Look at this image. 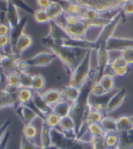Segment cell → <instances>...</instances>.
<instances>
[{
    "label": "cell",
    "mask_w": 133,
    "mask_h": 149,
    "mask_svg": "<svg viewBox=\"0 0 133 149\" xmlns=\"http://www.w3.org/2000/svg\"><path fill=\"white\" fill-rule=\"evenodd\" d=\"M42 43L47 48H49L52 53L61 62L64 68L66 69L70 75L71 74L78 64L84 59L90 49L75 48L66 45H60L55 44L49 35L44 37L42 39Z\"/></svg>",
    "instance_id": "1"
},
{
    "label": "cell",
    "mask_w": 133,
    "mask_h": 149,
    "mask_svg": "<svg viewBox=\"0 0 133 149\" xmlns=\"http://www.w3.org/2000/svg\"><path fill=\"white\" fill-rule=\"evenodd\" d=\"M51 144L60 149H92L90 141L67 137L58 128L51 129Z\"/></svg>",
    "instance_id": "2"
},
{
    "label": "cell",
    "mask_w": 133,
    "mask_h": 149,
    "mask_svg": "<svg viewBox=\"0 0 133 149\" xmlns=\"http://www.w3.org/2000/svg\"><path fill=\"white\" fill-rule=\"evenodd\" d=\"M64 22H58L64 27L67 34L71 38L78 40L86 39L87 33L89 30V26L86 21L82 20L81 18L75 16H72L67 13L63 15Z\"/></svg>",
    "instance_id": "3"
},
{
    "label": "cell",
    "mask_w": 133,
    "mask_h": 149,
    "mask_svg": "<svg viewBox=\"0 0 133 149\" xmlns=\"http://www.w3.org/2000/svg\"><path fill=\"white\" fill-rule=\"evenodd\" d=\"M94 50H90L87 53L84 59L81 60L74 72L71 74L69 81L70 85L80 89L89 80L92 70L91 68V57L92 52Z\"/></svg>",
    "instance_id": "4"
},
{
    "label": "cell",
    "mask_w": 133,
    "mask_h": 149,
    "mask_svg": "<svg viewBox=\"0 0 133 149\" xmlns=\"http://www.w3.org/2000/svg\"><path fill=\"white\" fill-rule=\"evenodd\" d=\"M74 2L84 7L100 13L115 11L121 8L116 0H74Z\"/></svg>",
    "instance_id": "5"
},
{
    "label": "cell",
    "mask_w": 133,
    "mask_h": 149,
    "mask_svg": "<svg viewBox=\"0 0 133 149\" xmlns=\"http://www.w3.org/2000/svg\"><path fill=\"white\" fill-rule=\"evenodd\" d=\"M121 18H122V11L121 10L118 13L113 17V19L111 22H109L104 27H102L96 39L94 41L98 48L104 45L106 46V43L113 36V33L121 22Z\"/></svg>",
    "instance_id": "6"
},
{
    "label": "cell",
    "mask_w": 133,
    "mask_h": 149,
    "mask_svg": "<svg viewBox=\"0 0 133 149\" xmlns=\"http://www.w3.org/2000/svg\"><path fill=\"white\" fill-rule=\"evenodd\" d=\"M96 52L97 55V66L96 70L97 73V80H99L106 73V69L108 68L111 63L110 51L106 49V46L104 45L99 47Z\"/></svg>",
    "instance_id": "7"
},
{
    "label": "cell",
    "mask_w": 133,
    "mask_h": 149,
    "mask_svg": "<svg viewBox=\"0 0 133 149\" xmlns=\"http://www.w3.org/2000/svg\"><path fill=\"white\" fill-rule=\"evenodd\" d=\"M49 24V32L48 35L55 44L62 45L65 40L71 38L58 21H50Z\"/></svg>",
    "instance_id": "8"
},
{
    "label": "cell",
    "mask_w": 133,
    "mask_h": 149,
    "mask_svg": "<svg viewBox=\"0 0 133 149\" xmlns=\"http://www.w3.org/2000/svg\"><path fill=\"white\" fill-rule=\"evenodd\" d=\"M55 59H57V56L54 53H52V52H41L26 60H27L29 66L45 67V66H49Z\"/></svg>",
    "instance_id": "9"
},
{
    "label": "cell",
    "mask_w": 133,
    "mask_h": 149,
    "mask_svg": "<svg viewBox=\"0 0 133 149\" xmlns=\"http://www.w3.org/2000/svg\"><path fill=\"white\" fill-rule=\"evenodd\" d=\"M20 57L15 53L3 54V59L0 64V76L3 74L6 76L9 73L18 72L17 71V62Z\"/></svg>",
    "instance_id": "10"
},
{
    "label": "cell",
    "mask_w": 133,
    "mask_h": 149,
    "mask_svg": "<svg viewBox=\"0 0 133 149\" xmlns=\"http://www.w3.org/2000/svg\"><path fill=\"white\" fill-rule=\"evenodd\" d=\"M15 111L21 121L24 123V124L32 123L37 118H39L35 110L30 107L28 105L18 103L15 107Z\"/></svg>",
    "instance_id": "11"
},
{
    "label": "cell",
    "mask_w": 133,
    "mask_h": 149,
    "mask_svg": "<svg viewBox=\"0 0 133 149\" xmlns=\"http://www.w3.org/2000/svg\"><path fill=\"white\" fill-rule=\"evenodd\" d=\"M126 95L127 93L125 88H121V90L118 91L117 92L112 95L106 102L105 112L106 113H111L118 109L123 104L126 98Z\"/></svg>",
    "instance_id": "12"
},
{
    "label": "cell",
    "mask_w": 133,
    "mask_h": 149,
    "mask_svg": "<svg viewBox=\"0 0 133 149\" xmlns=\"http://www.w3.org/2000/svg\"><path fill=\"white\" fill-rule=\"evenodd\" d=\"M6 20L10 27V31L17 27L21 20L18 7L11 2H8L7 8L6 10Z\"/></svg>",
    "instance_id": "13"
},
{
    "label": "cell",
    "mask_w": 133,
    "mask_h": 149,
    "mask_svg": "<svg viewBox=\"0 0 133 149\" xmlns=\"http://www.w3.org/2000/svg\"><path fill=\"white\" fill-rule=\"evenodd\" d=\"M109 67L111 68L113 76L118 77L125 76L129 70V65L120 56L111 61Z\"/></svg>",
    "instance_id": "14"
},
{
    "label": "cell",
    "mask_w": 133,
    "mask_h": 149,
    "mask_svg": "<svg viewBox=\"0 0 133 149\" xmlns=\"http://www.w3.org/2000/svg\"><path fill=\"white\" fill-rule=\"evenodd\" d=\"M32 45H33L32 37L26 33H24L16 42L13 48V52L17 56L20 57V56L24 52L27 51V49H29L32 46Z\"/></svg>",
    "instance_id": "15"
},
{
    "label": "cell",
    "mask_w": 133,
    "mask_h": 149,
    "mask_svg": "<svg viewBox=\"0 0 133 149\" xmlns=\"http://www.w3.org/2000/svg\"><path fill=\"white\" fill-rule=\"evenodd\" d=\"M41 95L45 102L50 107H52L53 105L64 99L62 91L59 90V89H55V88L49 89L44 92L41 93Z\"/></svg>",
    "instance_id": "16"
},
{
    "label": "cell",
    "mask_w": 133,
    "mask_h": 149,
    "mask_svg": "<svg viewBox=\"0 0 133 149\" xmlns=\"http://www.w3.org/2000/svg\"><path fill=\"white\" fill-rule=\"evenodd\" d=\"M27 17H23L21 18L20 22L19 23V24L17 27L11 30L10 32V45L12 47L13 50L14 48V45L16 44V42L18 41V39L24 33L25 27L27 26Z\"/></svg>",
    "instance_id": "17"
},
{
    "label": "cell",
    "mask_w": 133,
    "mask_h": 149,
    "mask_svg": "<svg viewBox=\"0 0 133 149\" xmlns=\"http://www.w3.org/2000/svg\"><path fill=\"white\" fill-rule=\"evenodd\" d=\"M72 103L71 102L64 99L52 107V112L60 118L70 116V113L71 110Z\"/></svg>",
    "instance_id": "18"
},
{
    "label": "cell",
    "mask_w": 133,
    "mask_h": 149,
    "mask_svg": "<svg viewBox=\"0 0 133 149\" xmlns=\"http://www.w3.org/2000/svg\"><path fill=\"white\" fill-rule=\"evenodd\" d=\"M66 135H77L75 132V124L71 116L61 118L60 124L57 127ZM78 137V136H77Z\"/></svg>",
    "instance_id": "19"
},
{
    "label": "cell",
    "mask_w": 133,
    "mask_h": 149,
    "mask_svg": "<svg viewBox=\"0 0 133 149\" xmlns=\"http://www.w3.org/2000/svg\"><path fill=\"white\" fill-rule=\"evenodd\" d=\"M18 104L17 95H9L3 89H0V109L3 108L16 107Z\"/></svg>",
    "instance_id": "20"
},
{
    "label": "cell",
    "mask_w": 133,
    "mask_h": 149,
    "mask_svg": "<svg viewBox=\"0 0 133 149\" xmlns=\"http://www.w3.org/2000/svg\"><path fill=\"white\" fill-rule=\"evenodd\" d=\"M47 13L51 21H57L64 14V9L57 1L52 0V4L47 9Z\"/></svg>",
    "instance_id": "21"
},
{
    "label": "cell",
    "mask_w": 133,
    "mask_h": 149,
    "mask_svg": "<svg viewBox=\"0 0 133 149\" xmlns=\"http://www.w3.org/2000/svg\"><path fill=\"white\" fill-rule=\"evenodd\" d=\"M120 137L119 149H133V128L126 132L118 133Z\"/></svg>",
    "instance_id": "22"
},
{
    "label": "cell",
    "mask_w": 133,
    "mask_h": 149,
    "mask_svg": "<svg viewBox=\"0 0 133 149\" xmlns=\"http://www.w3.org/2000/svg\"><path fill=\"white\" fill-rule=\"evenodd\" d=\"M51 127H49L45 121H42L40 130V146L42 148L52 145L51 144Z\"/></svg>",
    "instance_id": "23"
},
{
    "label": "cell",
    "mask_w": 133,
    "mask_h": 149,
    "mask_svg": "<svg viewBox=\"0 0 133 149\" xmlns=\"http://www.w3.org/2000/svg\"><path fill=\"white\" fill-rule=\"evenodd\" d=\"M33 96H34V91L32 88H20L17 94L18 103L24 105L29 104L33 99Z\"/></svg>",
    "instance_id": "24"
},
{
    "label": "cell",
    "mask_w": 133,
    "mask_h": 149,
    "mask_svg": "<svg viewBox=\"0 0 133 149\" xmlns=\"http://www.w3.org/2000/svg\"><path fill=\"white\" fill-rule=\"evenodd\" d=\"M61 91L64 99L71 102H75L78 98L79 95H80V89L70 84L65 86Z\"/></svg>",
    "instance_id": "25"
},
{
    "label": "cell",
    "mask_w": 133,
    "mask_h": 149,
    "mask_svg": "<svg viewBox=\"0 0 133 149\" xmlns=\"http://www.w3.org/2000/svg\"><path fill=\"white\" fill-rule=\"evenodd\" d=\"M133 128L130 116H122L117 119V130L118 133L126 132Z\"/></svg>",
    "instance_id": "26"
},
{
    "label": "cell",
    "mask_w": 133,
    "mask_h": 149,
    "mask_svg": "<svg viewBox=\"0 0 133 149\" xmlns=\"http://www.w3.org/2000/svg\"><path fill=\"white\" fill-rule=\"evenodd\" d=\"M98 81L107 93H111L114 88V76L113 74L105 73L99 79Z\"/></svg>",
    "instance_id": "27"
},
{
    "label": "cell",
    "mask_w": 133,
    "mask_h": 149,
    "mask_svg": "<svg viewBox=\"0 0 133 149\" xmlns=\"http://www.w3.org/2000/svg\"><path fill=\"white\" fill-rule=\"evenodd\" d=\"M38 130L35 125H33L32 123L24 124L22 129V136L24 137L26 139L32 141H35V138L38 136Z\"/></svg>",
    "instance_id": "28"
},
{
    "label": "cell",
    "mask_w": 133,
    "mask_h": 149,
    "mask_svg": "<svg viewBox=\"0 0 133 149\" xmlns=\"http://www.w3.org/2000/svg\"><path fill=\"white\" fill-rule=\"evenodd\" d=\"M104 140H105L106 146L108 147L109 148L118 147L119 141H120L118 132H117V131L106 132V134L104 135Z\"/></svg>",
    "instance_id": "29"
},
{
    "label": "cell",
    "mask_w": 133,
    "mask_h": 149,
    "mask_svg": "<svg viewBox=\"0 0 133 149\" xmlns=\"http://www.w3.org/2000/svg\"><path fill=\"white\" fill-rule=\"evenodd\" d=\"M46 86V79L42 74L33 75L32 89L34 92L41 93Z\"/></svg>",
    "instance_id": "30"
},
{
    "label": "cell",
    "mask_w": 133,
    "mask_h": 149,
    "mask_svg": "<svg viewBox=\"0 0 133 149\" xmlns=\"http://www.w3.org/2000/svg\"><path fill=\"white\" fill-rule=\"evenodd\" d=\"M34 20L37 24H49L51 21L50 18H49L48 13L46 10H43V9H38L34 12V14L32 15Z\"/></svg>",
    "instance_id": "31"
},
{
    "label": "cell",
    "mask_w": 133,
    "mask_h": 149,
    "mask_svg": "<svg viewBox=\"0 0 133 149\" xmlns=\"http://www.w3.org/2000/svg\"><path fill=\"white\" fill-rule=\"evenodd\" d=\"M87 132L91 137H102L106 134L100 123H90L87 125Z\"/></svg>",
    "instance_id": "32"
},
{
    "label": "cell",
    "mask_w": 133,
    "mask_h": 149,
    "mask_svg": "<svg viewBox=\"0 0 133 149\" xmlns=\"http://www.w3.org/2000/svg\"><path fill=\"white\" fill-rule=\"evenodd\" d=\"M100 124L106 132L110 131H117V119H114L111 116H104Z\"/></svg>",
    "instance_id": "33"
},
{
    "label": "cell",
    "mask_w": 133,
    "mask_h": 149,
    "mask_svg": "<svg viewBox=\"0 0 133 149\" xmlns=\"http://www.w3.org/2000/svg\"><path fill=\"white\" fill-rule=\"evenodd\" d=\"M104 116H104V113L92 109L91 106V111L89 112V116L87 117L86 125L90 124V123H100Z\"/></svg>",
    "instance_id": "34"
},
{
    "label": "cell",
    "mask_w": 133,
    "mask_h": 149,
    "mask_svg": "<svg viewBox=\"0 0 133 149\" xmlns=\"http://www.w3.org/2000/svg\"><path fill=\"white\" fill-rule=\"evenodd\" d=\"M6 84L8 85H12L20 88V73L18 72H14L7 74L5 77Z\"/></svg>",
    "instance_id": "35"
},
{
    "label": "cell",
    "mask_w": 133,
    "mask_h": 149,
    "mask_svg": "<svg viewBox=\"0 0 133 149\" xmlns=\"http://www.w3.org/2000/svg\"><path fill=\"white\" fill-rule=\"evenodd\" d=\"M108 93L106 92L104 87L101 85L98 81H95L91 86V95L96 97H103Z\"/></svg>",
    "instance_id": "36"
},
{
    "label": "cell",
    "mask_w": 133,
    "mask_h": 149,
    "mask_svg": "<svg viewBox=\"0 0 133 149\" xmlns=\"http://www.w3.org/2000/svg\"><path fill=\"white\" fill-rule=\"evenodd\" d=\"M92 149H110L106 146L104 140V136L102 137H91L90 139Z\"/></svg>",
    "instance_id": "37"
},
{
    "label": "cell",
    "mask_w": 133,
    "mask_h": 149,
    "mask_svg": "<svg viewBox=\"0 0 133 149\" xmlns=\"http://www.w3.org/2000/svg\"><path fill=\"white\" fill-rule=\"evenodd\" d=\"M60 120H61V118L52 112V113H50L46 116V119H45L44 121L46 123V124L49 127L57 128L58 126H59Z\"/></svg>",
    "instance_id": "38"
},
{
    "label": "cell",
    "mask_w": 133,
    "mask_h": 149,
    "mask_svg": "<svg viewBox=\"0 0 133 149\" xmlns=\"http://www.w3.org/2000/svg\"><path fill=\"white\" fill-rule=\"evenodd\" d=\"M120 56L129 65H133V47H128L120 51Z\"/></svg>",
    "instance_id": "39"
},
{
    "label": "cell",
    "mask_w": 133,
    "mask_h": 149,
    "mask_svg": "<svg viewBox=\"0 0 133 149\" xmlns=\"http://www.w3.org/2000/svg\"><path fill=\"white\" fill-rule=\"evenodd\" d=\"M5 1H6V2H11V3H13V4L17 6L18 9L24 10V11H25L27 13H29V14H34V12H35L34 10L25 2L24 0H5Z\"/></svg>",
    "instance_id": "40"
},
{
    "label": "cell",
    "mask_w": 133,
    "mask_h": 149,
    "mask_svg": "<svg viewBox=\"0 0 133 149\" xmlns=\"http://www.w3.org/2000/svg\"><path fill=\"white\" fill-rule=\"evenodd\" d=\"M20 88H32L33 75L28 73H20Z\"/></svg>",
    "instance_id": "41"
},
{
    "label": "cell",
    "mask_w": 133,
    "mask_h": 149,
    "mask_svg": "<svg viewBox=\"0 0 133 149\" xmlns=\"http://www.w3.org/2000/svg\"><path fill=\"white\" fill-rule=\"evenodd\" d=\"M41 146L35 141H32L26 139L24 137H21L20 143V149H40Z\"/></svg>",
    "instance_id": "42"
},
{
    "label": "cell",
    "mask_w": 133,
    "mask_h": 149,
    "mask_svg": "<svg viewBox=\"0 0 133 149\" xmlns=\"http://www.w3.org/2000/svg\"><path fill=\"white\" fill-rule=\"evenodd\" d=\"M7 48H12L10 45V39L9 35L0 36V52L4 53Z\"/></svg>",
    "instance_id": "43"
},
{
    "label": "cell",
    "mask_w": 133,
    "mask_h": 149,
    "mask_svg": "<svg viewBox=\"0 0 133 149\" xmlns=\"http://www.w3.org/2000/svg\"><path fill=\"white\" fill-rule=\"evenodd\" d=\"M29 67V65L26 59H22L20 58L17 62V71L19 73H27Z\"/></svg>",
    "instance_id": "44"
},
{
    "label": "cell",
    "mask_w": 133,
    "mask_h": 149,
    "mask_svg": "<svg viewBox=\"0 0 133 149\" xmlns=\"http://www.w3.org/2000/svg\"><path fill=\"white\" fill-rule=\"evenodd\" d=\"M121 11L125 16L133 15V0L128 1V3L121 6Z\"/></svg>",
    "instance_id": "45"
},
{
    "label": "cell",
    "mask_w": 133,
    "mask_h": 149,
    "mask_svg": "<svg viewBox=\"0 0 133 149\" xmlns=\"http://www.w3.org/2000/svg\"><path fill=\"white\" fill-rule=\"evenodd\" d=\"M11 121L10 120H6L2 125H0V142L3 141V139L5 137L6 134L9 130V127L10 126Z\"/></svg>",
    "instance_id": "46"
},
{
    "label": "cell",
    "mask_w": 133,
    "mask_h": 149,
    "mask_svg": "<svg viewBox=\"0 0 133 149\" xmlns=\"http://www.w3.org/2000/svg\"><path fill=\"white\" fill-rule=\"evenodd\" d=\"M52 0H35V3L38 6V9L47 10L52 4Z\"/></svg>",
    "instance_id": "47"
},
{
    "label": "cell",
    "mask_w": 133,
    "mask_h": 149,
    "mask_svg": "<svg viewBox=\"0 0 133 149\" xmlns=\"http://www.w3.org/2000/svg\"><path fill=\"white\" fill-rule=\"evenodd\" d=\"M19 88H20L15 87V86L6 84L5 87H4L3 89L6 93H7L9 95H17V94H18V90H19Z\"/></svg>",
    "instance_id": "48"
},
{
    "label": "cell",
    "mask_w": 133,
    "mask_h": 149,
    "mask_svg": "<svg viewBox=\"0 0 133 149\" xmlns=\"http://www.w3.org/2000/svg\"><path fill=\"white\" fill-rule=\"evenodd\" d=\"M10 32V27L6 23H0V36L9 35Z\"/></svg>",
    "instance_id": "49"
},
{
    "label": "cell",
    "mask_w": 133,
    "mask_h": 149,
    "mask_svg": "<svg viewBox=\"0 0 133 149\" xmlns=\"http://www.w3.org/2000/svg\"><path fill=\"white\" fill-rule=\"evenodd\" d=\"M10 138V130H8L6 134L5 137L3 139V141L0 142V149H6L7 148L8 142Z\"/></svg>",
    "instance_id": "50"
},
{
    "label": "cell",
    "mask_w": 133,
    "mask_h": 149,
    "mask_svg": "<svg viewBox=\"0 0 133 149\" xmlns=\"http://www.w3.org/2000/svg\"><path fill=\"white\" fill-rule=\"evenodd\" d=\"M8 2L5 0H0V10H2L3 12H6V8H7Z\"/></svg>",
    "instance_id": "51"
},
{
    "label": "cell",
    "mask_w": 133,
    "mask_h": 149,
    "mask_svg": "<svg viewBox=\"0 0 133 149\" xmlns=\"http://www.w3.org/2000/svg\"><path fill=\"white\" fill-rule=\"evenodd\" d=\"M116 1L118 2V3L119 5L121 6H122L124 4H125L126 3H128V1H130V0H116Z\"/></svg>",
    "instance_id": "52"
},
{
    "label": "cell",
    "mask_w": 133,
    "mask_h": 149,
    "mask_svg": "<svg viewBox=\"0 0 133 149\" xmlns=\"http://www.w3.org/2000/svg\"><path fill=\"white\" fill-rule=\"evenodd\" d=\"M40 149H59L57 147L54 146V145H50V146L48 147H44V148H42L41 147V148Z\"/></svg>",
    "instance_id": "53"
},
{
    "label": "cell",
    "mask_w": 133,
    "mask_h": 149,
    "mask_svg": "<svg viewBox=\"0 0 133 149\" xmlns=\"http://www.w3.org/2000/svg\"><path fill=\"white\" fill-rule=\"evenodd\" d=\"M3 54L0 52V64H1V61H2V59H3Z\"/></svg>",
    "instance_id": "54"
},
{
    "label": "cell",
    "mask_w": 133,
    "mask_h": 149,
    "mask_svg": "<svg viewBox=\"0 0 133 149\" xmlns=\"http://www.w3.org/2000/svg\"><path fill=\"white\" fill-rule=\"evenodd\" d=\"M130 119H131V121H132V123L133 124V116H130Z\"/></svg>",
    "instance_id": "55"
},
{
    "label": "cell",
    "mask_w": 133,
    "mask_h": 149,
    "mask_svg": "<svg viewBox=\"0 0 133 149\" xmlns=\"http://www.w3.org/2000/svg\"><path fill=\"white\" fill-rule=\"evenodd\" d=\"M0 80H1V76H0Z\"/></svg>",
    "instance_id": "56"
},
{
    "label": "cell",
    "mask_w": 133,
    "mask_h": 149,
    "mask_svg": "<svg viewBox=\"0 0 133 149\" xmlns=\"http://www.w3.org/2000/svg\"><path fill=\"white\" fill-rule=\"evenodd\" d=\"M59 149H60V148H59Z\"/></svg>",
    "instance_id": "57"
}]
</instances>
